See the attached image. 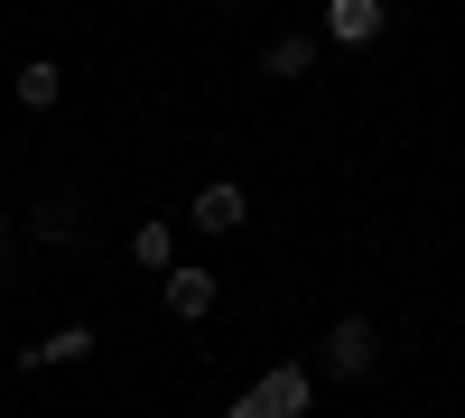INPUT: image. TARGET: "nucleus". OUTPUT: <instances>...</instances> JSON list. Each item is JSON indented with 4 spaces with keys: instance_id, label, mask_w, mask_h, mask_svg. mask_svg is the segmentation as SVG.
<instances>
[{
    "instance_id": "11",
    "label": "nucleus",
    "mask_w": 465,
    "mask_h": 418,
    "mask_svg": "<svg viewBox=\"0 0 465 418\" xmlns=\"http://www.w3.org/2000/svg\"><path fill=\"white\" fill-rule=\"evenodd\" d=\"M223 418H270V409H261V391H242V400H223Z\"/></svg>"
},
{
    "instance_id": "3",
    "label": "nucleus",
    "mask_w": 465,
    "mask_h": 418,
    "mask_svg": "<svg viewBox=\"0 0 465 418\" xmlns=\"http://www.w3.org/2000/svg\"><path fill=\"white\" fill-rule=\"evenodd\" d=\"M326 37L335 47H372L381 37V0H326Z\"/></svg>"
},
{
    "instance_id": "1",
    "label": "nucleus",
    "mask_w": 465,
    "mask_h": 418,
    "mask_svg": "<svg viewBox=\"0 0 465 418\" xmlns=\"http://www.w3.org/2000/svg\"><path fill=\"white\" fill-rule=\"evenodd\" d=\"M326 372H335V382H372V372H381V326H372V316H335Z\"/></svg>"
},
{
    "instance_id": "6",
    "label": "nucleus",
    "mask_w": 465,
    "mask_h": 418,
    "mask_svg": "<svg viewBox=\"0 0 465 418\" xmlns=\"http://www.w3.org/2000/svg\"><path fill=\"white\" fill-rule=\"evenodd\" d=\"M84 354H94V326H65V335H47V345H28L19 372H56V363H84Z\"/></svg>"
},
{
    "instance_id": "12",
    "label": "nucleus",
    "mask_w": 465,
    "mask_h": 418,
    "mask_svg": "<svg viewBox=\"0 0 465 418\" xmlns=\"http://www.w3.org/2000/svg\"><path fill=\"white\" fill-rule=\"evenodd\" d=\"M0 251H10V223H0Z\"/></svg>"
},
{
    "instance_id": "2",
    "label": "nucleus",
    "mask_w": 465,
    "mask_h": 418,
    "mask_svg": "<svg viewBox=\"0 0 465 418\" xmlns=\"http://www.w3.org/2000/svg\"><path fill=\"white\" fill-rule=\"evenodd\" d=\"M252 391H261V409H270V418H307V409H317V372H298V363H270Z\"/></svg>"
},
{
    "instance_id": "8",
    "label": "nucleus",
    "mask_w": 465,
    "mask_h": 418,
    "mask_svg": "<svg viewBox=\"0 0 465 418\" xmlns=\"http://www.w3.org/2000/svg\"><path fill=\"white\" fill-rule=\"evenodd\" d=\"M56 93H65V65H56V56H28V65H19V102H28V112H47Z\"/></svg>"
},
{
    "instance_id": "4",
    "label": "nucleus",
    "mask_w": 465,
    "mask_h": 418,
    "mask_svg": "<svg viewBox=\"0 0 465 418\" xmlns=\"http://www.w3.org/2000/svg\"><path fill=\"white\" fill-rule=\"evenodd\" d=\"M186 214H196L205 233H232V223L252 214V196H242V186H232V177H214V186H196V205H186Z\"/></svg>"
},
{
    "instance_id": "10",
    "label": "nucleus",
    "mask_w": 465,
    "mask_h": 418,
    "mask_svg": "<svg viewBox=\"0 0 465 418\" xmlns=\"http://www.w3.org/2000/svg\"><path fill=\"white\" fill-rule=\"evenodd\" d=\"M37 242H84V214H74V205H37Z\"/></svg>"
},
{
    "instance_id": "7",
    "label": "nucleus",
    "mask_w": 465,
    "mask_h": 418,
    "mask_svg": "<svg viewBox=\"0 0 465 418\" xmlns=\"http://www.w3.org/2000/svg\"><path fill=\"white\" fill-rule=\"evenodd\" d=\"M168 307H177V316H205V307H214V270L177 260V270H168Z\"/></svg>"
},
{
    "instance_id": "5",
    "label": "nucleus",
    "mask_w": 465,
    "mask_h": 418,
    "mask_svg": "<svg viewBox=\"0 0 465 418\" xmlns=\"http://www.w3.org/2000/svg\"><path fill=\"white\" fill-rule=\"evenodd\" d=\"M307 65H317V37H307V28H280V37L261 47V74H280V84H298Z\"/></svg>"
},
{
    "instance_id": "9",
    "label": "nucleus",
    "mask_w": 465,
    "mask_h": 418,
    "mask_svg": "<svg viewBox=\"0 0 465 418\" xmlns=\"http://www.w3.org/2000/svg\"><path fill=\"white\" fill-rule=\"evenodd\" d=\"M131 260H140V270H177V233H168V223H140V233H131Z\"/></svg>"
},
{
    "instance_id": "13",
    "label": "nucleus",
    "mask_w": 465,
    "mask_h": 418,
    "mask_svg": "<svg viewBox=\"0 0 465 418\" xmlns=\"http://www.w3.org/2000/svg\"><path fill=\"white\" fill-rule=\"evenodd\" d=\"M223 10H232V0H223Z\"/></svg>"
}]
</instances>
